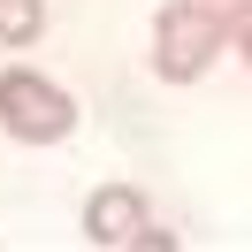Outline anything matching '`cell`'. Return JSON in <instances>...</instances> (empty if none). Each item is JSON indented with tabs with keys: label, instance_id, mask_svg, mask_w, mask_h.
<instances>
[{
	"label": "cell",
	"instance_id": "1",
	"mask_svg": "<svg viewBox=\"0 0 252 252\" xmlns=\"http://www.w3.org/2000/svg\"><path fill=\"white\" fill-rule=\"evenodd\" d=\"M221 46H229V8L221 0H168L153 23V77L199 84Z\"/></svg>",
	"mask_w": 252,
	"mask_h": 252
},
{
	"label": "cell",
	"instance_id": "2",
	"mask_svg": "<svg viewBox=\"0 0 252 252\" xmlns=\"http://www.w3.org/2000/svg\"><path fill=\"white\" fill-rule=\"evenodd\" d=\"M0 130L23 145H54L77 130V99L38 69H0Z\"/></svg>",
	"mask_w": 252,
	"mask_h": 252
},
{
	"label": "cell",
	"instance_id": "3",
	"mask_svg": "<svg viewBox=\"0 0 252 252\" xmlns=\"http://www.w3.org/2000/svg\"><path fill=\"white\" fill-rule=\"evenodd\" d=\"M84 237H92V245H107V252H123V245L168 252V245H176L168 229H153V206H145L130 184H99L92 199H84Z\"/></svg>",
	"mask_w": 252,
	"mask_h": 252
},
{
	"label": "cell",
	"instance_id": "4",
	"mask_svg": "<svg viewBox=\"0 0 252 252\" xmlns=\"http://www.w3.org/2000/svg\"><path fill=\"white\" fill-rule=\"evenodd\" d=\"M38 23H46V8H38V0H0V46H31Z\"/></svg>",
	"mask_w": 252,
	"mask_h": 252
},
{
	"label": "cell",
	"instance_id": "5",
	"mask_svg": "<svg viewBox=\"0 0 252 252\" xmlns=\"http://www.w3.org/2000/svg\"><path fill=\"white\" fill-rule=\"evenodd\" d=\"M229 8V46H245V62H252V0H221Z\"/></svg>",
	"mask_w": 252,
	"mask_h": 252
}]
</instances>
